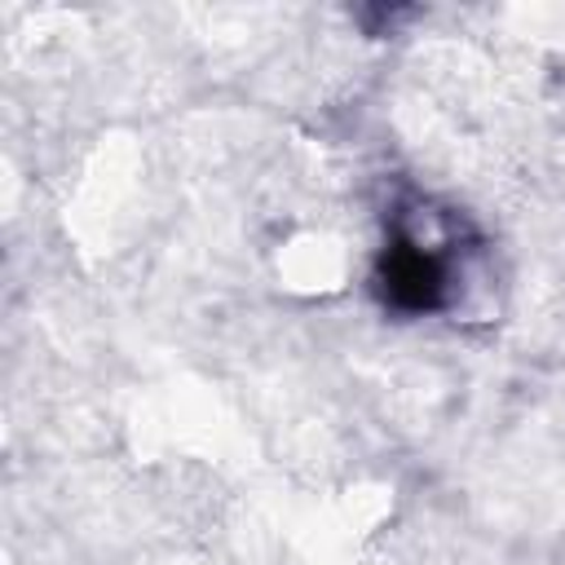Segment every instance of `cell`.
Segmentation results:
<instances>
[{"label":"cell","instance_id":"cell-1","mask_svg":"<svg viewBox=\"0 0 565 565\" xmlns=\"http://www.w3.org/2000/svg\"><path fill=\"white\" fill-rule=\"evenodd\" d=\"M375 287L388 309L419 318V313H437L446 305L450 269H446L441 252H433L415 234H393L375 260Z\"/></svg>","mask_w":565,"mask_h":565}]
</instances>
